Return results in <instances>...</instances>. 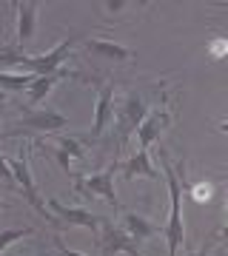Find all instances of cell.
<instances>
[{
  "instance_id": "obj_1",
  "label": "cell",
  "mask_w": 228,
  "mask_h": 256,
  "mask_svg": "<svg viewBox=\"0 0 228 256\" xmlns=\"http://www.w3.org/2000/svg\"><path fill=\"white\" fill-rule=\"evenodd\" d=\"M148 114V106H146V97L140 94H128L126 100L117 106V117H114V126H117V142H114V162H117L120 151L128 146V137L134 134L143 117Z\"/></svg>"
},
{
  "instance_id": "obj_24",
  "label": "cell",
  "mask_w": 228,
  "mask_h": 256,
  "mask_svg": "<svg viewBox=\"0 0 228 256\" xmlns=\"http://www.w3.org/2000/svg\"><path fill=\"white\" fill-rule=\"evenodd\" d=\"M109 6V12H120L123 6H128V3H123V0H117V3H106Z\"/></svg>"
},
{
  "instance_id": "obj_2",
  "label": "cell",
  "mask_w": 228,
  "mask_h": 256,
  "mask_svg": "<svg viewBox=\"0 0 228 256\" xmlns=\"http://www.w3.org/2000/svg\"><path fill=\"white\" fill-rule=\"evenodd\" d=\"M160 160H163V174L168 180V196H171V214H168V225H165V239H168V256H177V250L182 245V205H180L182 188L177 182V171L168 165V160L165 156H160Z\"/></svg>"
},
{
  "instance_id": "obj_6",
  "label": "cell",
  "mask_w": 228,
  "mask_h": 256,
  "mask_svg": "<svg viewBox=\"0 0 228 256\" xmlns=\"http://www.w3.org/2000/svg\"><path fill=\"white\" fill-rule=\"evenodd\" d=\"M100 254L103 256H117V254H128V256H143L140 248L134 245V239L128 236L120 225H106L100 236Z\"/></svg>"
},
{
  "instance_id": "obj_15",
  "label": "cell",
  "mask_w": 228,
  "mask_h": 256,
  "mask_svg": "<svg viewBox=\"0 0 228 256\" xmlns=\"http://www.w3.org/2000/svg\"><path fill=\"white\" fill-rule=\"evenodd\" d=\"M91 54H100V57H111V60H128L131 52L126 46H120V43H111V40H89L86 43Z\"/></svg>"
},
{
  "instance_id": "obj_13",
  "label": "cell",
  "mask_w": 228,
  "mask_h": 256,
  "mask_svg": "<svg viewBox=\"0 0 228 256\" xmlns=\"http://www.w3.org/2000/svg\"><path fill=\"white\" fill-rule=\"evenodd\" d=\"M120 228L126 230L131 239H148V236H154V234H157V225H154V222H148L146 216L131 214V210H126V214H123Z\"/></svg>"
},
{
  "instance_id": "obj_23",
  "label": "cell",
  "mask_w": 228,
  "mask_h": 256,
  "mask_svg": "<svg viewBox=\"0 0 228 256\" xmlns=\"http://www.w3.org/2000/svg\"><path fill=\"white\" fill-rule=\"evenodd\" d=\"M211 250H214V242H208V245H202L197 254H191V256H211Z\"/></svg>"
},
{
  "instance_id": "obj_27",
  "label": "cell",
  "mask_w": 228,
  "mask_h": 256,
  "mask_svg": "<svg viewBox=\"0 0 228 256\" xmlns=\"http://www.w3.org/2000/svg\"><path fill=\"white\" fill-rule=\"evenodd\" d=\"M0 120H3V114H0Z\"/></svg>"
},
{
  "instance_id": "obj_11",
  "label": "cell",
  "mask_w": 228,
  "mask_h": 256,
  "mask_svg": "<svg viewBox=\"0 0 228 256\" xmlns=\"http://www.w3.org/2000/svg\"><path fill=\"white\" fill-rule=\"evenodd\" d=\"M35 20H37V3L26 0V3H18V43L20 48L26 46L32 34H35Z\"/></svg>"
},
{
  "instance_id": "obj_9",
  "label": "cell",
  "mask_w": 228,
  "mask_h": 256,
  "mask_svg": "<svg viewBox=\"0 0 228 256\" xmlns=\"http://www.w3.org/2000/svg\"><path fill=\"white\" fill-rule=\"evenodd\" d=\"M20 126L23 128H35V131H57V128H66L69 120L57 111H32V108H23L20 114Z\"/></svg>"
},
{
  "instance_id": "obj_3",
  "label": "cell",
  "mask_w": 228,
  "mask_h": 256,
  "mask_svg": "<svg viewBox=\"0 0 228 256\" xmlns=\"http://www.w3.org/2000/svg\"><path fill=\"white\" fill-rule=\"evenodd\" d=\"M6 162H9V171H12V176H15V185H18L20 194H23V200H26L40 216L55 220L52 210H49V205H46V202L40 200V194H37V185H35V176H32V168H29V154L26 151H23L20 156H15V160H6Z\"/></svg>"
},
{
  "instance_id": "obj_12",
  "label": "cell",
  "mask_w": 228,
  "mask_h": 256,
  "mask_svg": "<svg viewBox=\"0 0 228 256\" xmlns=\"http://www.w3.org/2000/svg\"><path fill=\"white\" fill-rule=\"evenodd\" d=\"M120 171L131 180V176H148V180H157V168L151 165V156H148L146 148H140L131 160H126V162L120 165Z\"/></svg>"
},
{
  "instance_id": "obj_10",
  "label": "cell",
  "mask_w": 228,
  "mask_h": 256,
  "mask_svg": "<svg viewBox=\"0 0 228 256\" xmlns=\"http://www.w3.org/2000/svg\"><path fill=\"white\" fill-rule=\"evenodd\" d=\"M111 114H114V86L106 82V86L100 88L97 106H94V128H91V137L94 140L106 131V126L111 122Z\"/></svg>"
},
{
  "instance_id": "obj_21",
  "label": "cell",
  "mask_w": 228,
  "mask_h": 256,
  "mask_svg": "<svg viewBox=\"0 0 228 256\" xmlns=\"http://www.w3.org/2000/svg\"><path fill=\"white\" fill-rule=\"evenodd\" d=\"M0 180H3V182H12V185H15V176H12V171H9V162H6L3 156H0Z\"/></svg>"
},
{
  "instance_id": "obj_18",
  "label": "cell",
  "mask_w": 228,
  "mask_h": 256,
  "mask_svg": "<svg viewBox=\"0 0 228 256\" xmlns=\"http://www.w3.org/2000/svg\"><path fill=\"white\" fill-rule=\"evenodd\" d=\"M57 148H63V151H66L69 156H72V160H74V156L80 160V156L86 154L80 142H77V140H69V137H60V140H57Z\"/></svg>"
},
{
  "instance_id": "obj_26",
  "label": "cell",
  "mask_w": 228,
  "mask_h": 256,
  "mask_svg": "<svg viewBox=\"0 0 228 256\" xmlns=\"http://www.w3.org/2000/svg\"><path fill=\"white\" fill-rule=\"evenodd\" d=\"M0 208H3V202H0Z\"/></svg>"
},
{
  "instance_id": "obj_22",
  "label": "cell",
  "mask_w": 228,
  "mask_h": 256,
  "mask_svg": "<svg viewBox=\"0 0 228 256\" xmlns=\"http://www.w3.org/2000/svg\"><path fill=\"white\" fill-rule=\"evenodd\" d=\"M55 245L60 248V254H63V256H83V254H77V250H69V248H66L63 242H60V239H55Z\"/></svg>"
},
{
  "instance_id": "obj_16",
  "label": "cell",
  "mask_w": 228,
  "mask_h": 256,
  "mask_svg": "<svg viewBox=\"0 0 228 256\" xmlns=\"http://www.w3.org/2000/svg\"><path fill=\"white\" fill-rule=\"evenodd\" d=\"M32 74H12V72H0V88H6V92H23L32 86Z\"/></svg>"
},
{
  "instance_id": "obj_25",
  "label": "cell",
  "mask_w": 228,
  "mask_h": 256,
  "mask_svg": "<svg viewBox=\"0 0 228 256\" xmlns=\"http://www.w3.org/2000/svg\"><path fill=\"white\" fill-rule=\"evenodd\" d=\"M222 48H225V43H222V40H217V43H214V54H217V57H222V54H225Z\"/></svg>"
},
{
  "instance_id": "obj_4",
  "label": "cell",
  "mask_w": 228,
  "mask_h": 256,
  "mask_svg": "<svg viewBox=\"0 0 228 256\" xmlns=\"http://www.w3.org/2000/svg\"><path fill=\"white\" fill-rule=\"evenodd\" d=\"M74 40L77 37H66L63 43H57L52 52H46V54H40V57H20L15 66H20L26 74H32V77H46V74H57L60 72V66H63V60L69 57V52H72V46H74Z\"/></svg>"
},
{
  "instance_id": "obj_19",
  "label": "cell",
  "mask_w": 228,
  "mask_h": 256,
  "mask_svg": "<svg viewBox=\"0 0 228 256\" xmlns=\"http://www.w3.org/2000/svg\"><path fill=\"white\" fill-rule=\"evenodd\" d=\"M211 185L208 182H200V185H194V196H197V202H202V200H211Z\"/></svg>"
},
{
  "instance_id": "obj_8",
  "label": "cell",
  "mask_w": 228,
  "mask_h": 256,
  "mask_svg": "<svg viewBox=\"0 0 228 256\" xmlns=\"http://www.w3.org/2000/svg\"><path fill=\"white\" fill-rule=\"evenodd\" d=\"M171 122V114L165 108H154V111H148L146 117H143V122H140V128H137L134 134L137 140H140V148H151V142H154L160 134L165 131V126Z\"/></svg>"
},
{
  "instance_id": "obj_14",
  "label": "cell",
  "mask_w": 228,
  "mask_h": 256,
  "mask_svg": "<svg viewBox=\"0 0 228 256\" xmlns=\"http://www.w3.org/2000/svg\"><path fill=\"white\" fill-rule=\"evenodd\" d=\"M63 77V72H57V74H46V77H35L32 80V86H29L26 92H29V106L26 108H32V106H37V102L43 100L46 94L52 92V86H55L57 80Z\"/></svg>"
},
{
  "instance_id": "obj_7",
  "label": "cell",
  "mask_w": 228,
  "mask_h": 256,
  "mask_svg": "<svg viewBox=\"0 0 228 256\" xmlns=\"http://www.w3.org/2000/svg\"><path fill=\"white\" fill-rule=\"evenodd\" d=\"M49 210H52V216H60L63 222H69V225H77V228H100L103 220L97 216V214H91V210L86 208H69V205H63L60 200H49Z\"/></svg>"
},
{
  "instance_id": "obj_5",
  "label": "cell",
  "mask_w": 228,
  "mask_h": 256,
  "mask_svg": "<svg viewBox=\"0 0 228 256\" xmlns=\"http://www.w3.org/2000/svg\"><path fill=\"white\" fill-rule=\"evenodd\" d=\"M120 162H111V168L100 171V174H91V176H77V191L86 194V196H103L106 202L117 205V194H114V171H117Z\"/></svg>"
},
{
  "instance_id": "obj_20",
  "label": "cell",
  "mask_w": 228,
  "mask_h": 256,
  "mask_svg": "<svg viewBox=\"0 0 228 256\" xmlns=\"http://www.w3.org/2000/svg\"><path fill=\"white\" fill-rule=\"evenodd\" d=\"M55 156H57V162H60V168H63V171H69V168H72V156L66 154L63 148H55Z\"/></svg>"
},
{
  "instance_id": "obj_17",
  "label": "cell",
  "mask_w": 228,
  "mask_h": 256,
  "mask_svg": "<svg viewBox=\"0 0 228 256\" xmlns=\"http://www.w3.org/2000/svg\"><path fill=\"white\" fill-rule=\"evenodd\" d=\"M29 234H32V228H6V230H0V254H3L12 242H18V239L29 236Z\"/></svg>"
}]
</instances>
